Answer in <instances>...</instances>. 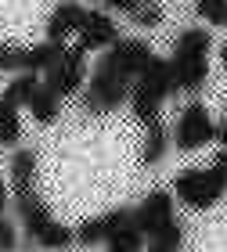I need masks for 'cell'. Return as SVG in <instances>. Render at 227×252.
I'll return each mask as SVG.
<instances>
[{"label":"cell","instance_id":"484cf974","mask_svg":"<svg viewBox=\"0 0 227 252\" xmlns=\"http://www.w3.org/2000/svg\"><path fill=\"white\" fill-rule=\"evenodd\" d=\"M220 62H224V72H227V43L220 47Z\"/></svg>","mask_w":227,"mask_h":252},{"label":"cell","instance_id":"ac0fdd59","mask_svg":"<svg viewBox=\"0 0 227 252\" xmlns=\"http://www.w3.org/2000/svg\"><path fill=\"white\" fill-rule=\"evenodd\" d=\"M144 245H148V238H144V231L130 220L123 231H116V234L108 238L105 252H144Z\"/></svg>","mask_w":227,"mask_h":252},{"label":"cell","instance_id":"5bb4252c","mask_svg":"<svg viewBox=\"0 0 227 252\" xmlns=\"http://www.w3.org/2000/svg\"><path fill=\"white\" fill-rule=\"evenodd\" d=\"M26 108H29V116L36 119L40 126H51V123H58V116H62V97L54 94L51 87H40Z\"/></svg>","mask_w":227,"mask_h":252},{"label":"cell","instance_id":"9c48e42d","mask_svg":"<svg viewBox=\"0 0 227 252\" xmlns=\"http://www.w3.org/2000/svg\"><path fill=\"white\" fill-rule=\"evenodd\" d=\"M76 36H79L76 47H83V51H108L123 40V32H119L116 18H112L108 11H90L87 7V18H83V26H79Z\"/></svg>","mask_w":227,"mask_h":252},{"label":"cell","instance_id":"d4e9b609","mask_svg":"<svg viewBox=\"0 0 227 252\" xmlns=\"http://www.w3.org/2000/svg\"><path fill=\"white\" fill-rule=\"evenodd\" d=\"M7 205H11V191H7V184H4V180H0V213H4Z\"/></svg>","mask_w":227,"mask_h":252},{"label":"cell","instance_id":"5b68a950","mask_svg":"<svg viewBox=\"0 0 227 252\" xmlns=\"http://www.w3.org/2000/svg\"><path fill=\"white\" fill-rule=\"evenodd\" d=\"M217 141V119L202 101H188L173 123V148L177 152H202L206 144Z\"/></svg>","mask_w":227,"mask_h":252},{"label":"cell","instance_id":"7c38bea8","mask_svg":"<svg viewBox=\"0 0 227 252\" xmlns=\"http://www.w3.org/2000/svg\"><path fill=\"white\" fill-rule=\"evenodd\" d=\"M173 137L166 133V123L162 119H155L152 126H144V144H141V166L144 169H155L159 162L166 158V148Z\"/></svg>","mask_w":227,"mask_h":252},{"label":"cell","instance_id":"d6986e66","mask_svg":"<svg viewBox=\"0 0 227 252\" xmlns=\"http://www.w3.org/2000/svg\"><path fill=\"white\" fill-rule=\"evenodd\" d=\"M195 15L209 26H227V0H195Z\"/></svg>","mask_w":227,"mask_h":252},{"label":"cell","instance_id":"ba28073f","mask_svg":"<svg viewBox=\"0 0 227 252\" xmlns=\"http://www.w3.org/2000/svg\"><path fill=\"white\" fill-rule=\"evenodd\" d=\"M173 205H177V198H173V191H148L141 198V205L133 209V223L144 231V238H152V234H159L162 227L169 223V220H177L173 216Z\"/></svg>","mask_w":227,"mask_h":252},{"label":"cell","instance_id":"cb8c5ba5","mask_svg":"<svg viewBox=\"0 0 227 252\" xmlns=\"http://www.w3.org/2000/svg\"><path fill=\"white\" fill-rule=\"evenodd\" d=\"M217 141H220V148H227V112H224V119L217 123Z\"/></svg>","mask_w":227,"mask_h":252},{"label":"cell","instance_id":"52a82bcc","mask_svg":"<svg viewBox=\"0 0 227 252\" xmlns=\"http://www.w3.org/2000/svg\"><path fill=\"white\" fill-rule=\"evenodd\" d=\"M133 220V209H127V205H119V209H108L101 216H90V220H83L76 227V242L83 249H94V245H108V238L123 231Z\"/></svg>","mask_w":227,"mask_h":252},{"label":"cell","instance_id":"2e32d148","mask_svg":"<svg viewBox=\"0 0 227 252\" xmlns=\"http://www.w3.org/2000/svg\"><path fill=\"white\" fill-rule=\"evenodd\" d=\"M40 87H43V76H36V72H15L7 79V87H4V97L15 101V105L22 108V105L32 101V94H36Z\"/></svg>","mask_w":227,"mask_h":252},{"label":"cell","instance_id":"8fae6325","mask_svg":"<svg viewBox=\"0 0 227 252\" xmlns=\"http://www.w3.org/2000/svg\"><path fill=\"white\" fill-rule=\"evenodd\" d=\"M69 51V43L62 40H40V43H29V47H22V72H36L43 76L47 68H54L62 62V54Z\"/></svg>","mask_w":227,"mask_h":252},{"label":"cell","instance_id":"6da1fadb","mask_svg":"<svg viewBox=\"0 0 227 252\" xmlns=\"http://www.w3.org/2000/svg\"><path fill=\"white\" fill-rule=\"evenodd\" d=\"M155 58L148 40H119L116 47H108L101 54V62L94 65V72L87 76L83 87V112L87 116H108V112L123 108L130 101V90L137 83V76L144 72V65Z\"/></svg>","mask_w":227,"mask_h":252},{"label":"cell","instance_id":"277c9868","mask_svg":"<svg viewBox=\"0 0 227 252\" xmlns=\"http://www.w3.org/2000/svg\"><path fill=\"white\" fill-rule=\"evenodd\" d=\"M15 209H18V220H22L26 238L36 242L40 249H58L62 252V249L76 245V231L54 220L51 209H47V202H43L36 191H18L15 194Z\"/></svg>","mask_w":227,"mask_h":252},{"label":"cell","instance_id":"8992f818","mask_svg":"<svg viewBox=\"0 0 227 252\" xmlns=\"http://www.w3.org/2000/svg\"><path fill=\"white\" fill-rule=\"evenodd\" d=\"M83 54L87 51L72 43V47L62 54V62L43 72V87H51L62 101L72 97V94H83V87H87V62H83Z\"/></svg>","mask_w":227,"mask_h":252},{"label":"cell","instance_id":"30bf717a","mask_svg":"<svg viewBox=\"0 0 227 252\" xmlns=\"http://www.w3.org/2000/svg\"><path fill=\"white\" fill-rule=\"evenodd\" d=\"M87 18V7L76 4V0H62V4H54V11L47 15V40H69L79 32V26H83Z\"/></svg>","mask_w":227,"mask_h":252},{"label":"cell","instance_id":"7a4b0ae2","mask_svg":"<svg viewBox=\"0 0 227 252\" xmlns=\"http://www.w3.org/2000/svg\"><path fill=\"white\" fill-rule=\"evenodd\" d=\"M227 191V148L213 158V166H188L173 177V198L191 213L213 209Z\"/></svg>","mask_w":227,"mask_h":252},{"label":"cell","instance_id":"e0dca14e","mask_svg":"<svg viewBox=\"0 0 227 252\" xmlns=\"http://www.w3.org/2000/svg\"><path fill=\"white\" fill-rule=\"evenodd\" d=\"M180 245H184V223H180V220H169L159 234L148 238L144 252H180Z\"/></svg>","mask_w":227,"mask_h":252},{"label":"cell","instance_id":"4fadbf2b","mask_svg":"<svg viewBox=\"0 0 227 252\" xmlns=\"http://www.w3.org/2000/svg\"><path fill=\"white\" fill-rule=\"evenodd\" d=\"M7 177H11V188H15V194H18V191H32V188H36V152L18 148V152L11 155Z\"/></svg>","mask_w":227,"mask_h":252},{"label":"cell","instance_id":"603a6c76","mask_svg":"<svg viewBox=\"0 0 227 252\" xmlns=\"http://www.w3.org/2000/svg\"><path fill=\"white\" fill-rule=\"evenodd\" d=\"M97 4H105L108 11H127V15H133V11L141 7V0H97Z\"/></svg>","mask_w":227,"mask_h":252},{"label":"cell","instance_id":"9a60e30c","mask_svg":"<svg viewBox=\"0 0 227 252\" xmlns=\"http://www.w3.org/2000/svg\"><path fill=\"white\" fill-rule=\"evenodd\" d=\"M22 141V112L15 101L0 94V148H15Z\"/></svg>","mask_w":227,"mask_h":252},{"label":"cell","instance_id":"7402d4cb","mask_svg":"<svg viewBox=\"0 0 227 252\" xmlns=\"http://www.w3.org/2000/svg\"><path fill=\"white\" fill-rule=\"evenodd\" d=\"M15 249H18V231L11 220L0 216V252H15Z\"/></svg>","mask_w":227,"mask_h":252},{"label":"cell","instance_id":"ffe728a7","mask_svg":"<svg viewBox=\"0 0 227 252\" xmlns=\"http://www.w3.org/2000/svg\"><path fill=\"white\" fill-rule=\"evenodd\" d=\"M130 18H133V26H137V29H155L159 22H162V7H159L155 0H141V7L133 11Z\"/></svg>","mask_w":227,"mask_h":252},{"label":"cell","instance_id":"3957f363","mask_svg":"<svg viewBox=\"0 0 227 252\" xmlns=\"http://www.w3.org/2000/svg\"><path fill=\"white\" fill-rule=\"evenodd\" d=\"M209 51H213V36L209 29H184L173 40V76H177V90L180 94H198L209 83Z\"/></svg>","mask_w":227,"mask_h":252},{"label":"cell","instance_id":"44dd1931","mask_svg":"<svg viewBox=\"0 0 227 252\" xmlns=\"http://www.w3.org/2000/svg\"><path fill=\"white\" fill-rule=\"evenodd\" d=\"M0 72H22V47L0 43Z\"/></svg>","mask_w":227,"mask_h":252}]
</instances>
